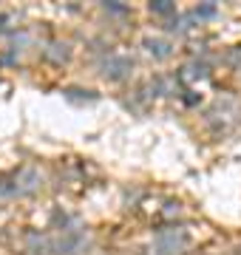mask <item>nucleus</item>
<instances>
[{
  "label": "nucleus",
  "instance_id": "obj_1",
  "mask_svg": "<svg viewBox=\"0 0 241 255\" xmlns=\"http://www.w3.org/2000/svg\"><path fill=\"white\" fill-rule=\"evenodd\" d=\"M185 244H187V236L185 233H176V230H162L156 236L159 253H179Z\"/></svg>",
  "mask_w": 241,
  "mask_h": 255
},
{
  "label": "nucleus",
  "instance_id": "obj_5",
  "mask_svg": "<svg viewBox=\"0 0 241 255\" xmlns=\"http://www.w3.org/2000/svg\"><path fill=\"white\" fill-rule=\"evenodd\" d=\"M68 54H71V51H68V46H65V43H51V46L43 51V57H46V60H51V63H65V60H68Z\"/></svg>",
  "mask_w": 241,
  "mask_h": 255
},
{
  "label": "nucleus",
  "instance_id": "obj_8",
  "mask_svg": "<svg viewBox=\"0 0 241 255\" xmlns=\"http://www.w3.org/2000/svg\"><path fill=\"white\" fill-rule=\"evenodd\" d=\"M196 14H199V17H210V14H216V6H213V3H207V6H199V9H196Z\"/></svg>",
  "mask_w": 241,
  "mask_h": 255
},
{
  "label": "nucleus",
  "instance_id": "obj_3",
  "mask_svg": "<svg viewBox=\"0 0 241 255\" xmlns=\"http://www.w3.org/2000/svg\"><path fill=\"white\" fill-rule=\"evenodd\" d=\"M130 60L128 57H108L105 63H102V74L105 77H111V80H120V77H125V74L130 71Z\"/></svg>",
  "mask_w": 241,
  "mask_h": 255
},
{
  "label": "nucleus",
  "instance_id": "obj_4",
  "mask_svg": "<svg viewBox=\"0 0 241 255\" xmlns=\"http://www.w3.org/2000/svg\"><path fill=\"white\" fill-rule=\"evenodd\" d=\"M26 244L28 250L34 255H46L48 250H51V241H48V236H37V233H28L26 236Z\"/></svg>",
  "mask_w": 241,
  "mask_h": 255
},
{
  "label": "nucleus",
  "instance_id": "obj_9",
  "mask_svg": "<svg viewBox=\"0 0 241 255\" xmlns=\"http://www.w3.org/2000/svg\"><path fill=\"white\" fill-rule=\"evenodd\" d=\"M105 9L114 11V14H122V11H128V6H122V3H105Z\"/></svg>",
  "mask_w": 241,
  "mask_h": 255
},
{
  "label": "nucleus",
  "instance_id": "obj_2",
  "mask_svg": "<svg viewBox=\"0 0 241 255\" xmlns=\"http://www.w3.org/2000/svg\"><path fill=\"white\" fill-rule=\"evenodd\" d=\"M40 187V173L37 167H23L17 176H14V193L23 196V193H31Z\"/></svg>",
  "mask_w": 241,
  "mask_h": 255
},
{
  "label": "nucleus",
  "instance_id": "obj_6",
  "mask_svg": "<svg viewBox=\"0 0 241 255\" xmlns=\"http://www.w3.org/2000/svg\"><path fill=\"white\" fill-rule=\"evenodd\" d=\"M145 48H148L153 57H159V60L170 57V46H167V43H162V40H145Z\"/></svg>",
  "mask_w": 241,
  "mask_h": 255
},
{
  "label": "nucleus",
  "instance_id": "obj_7",
  "mask_svg": "<svg viewBox=\"0 0 241 255\" xmlns=\"http://www.w3.org/2000/svg\"><path fill=\"white\" fill-rule=\"evenodd\" d=\"M150 11L165 17V14H173V11H176V6H173V3H167V0H153V3H150Z\"/></svg>",
  "mask_w": 241,
  "mask_h": 255
}]
</instances>
